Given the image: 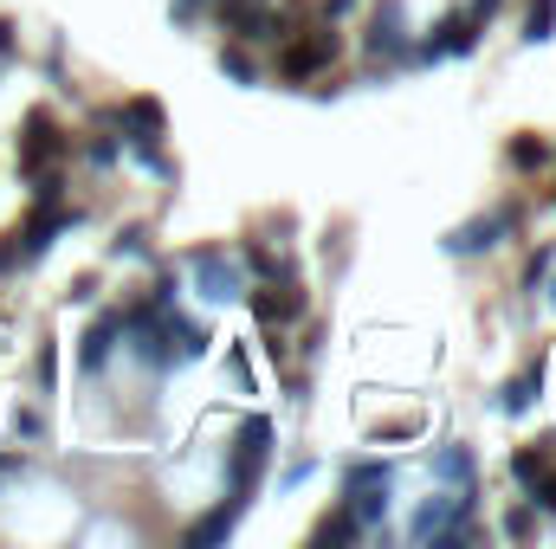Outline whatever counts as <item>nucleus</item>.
Here are the masks:
<instances>
[{"mask_svg":"<svg viewBox=\"0 0 556 549\" xmlns=\"http://www.w3.org/2000/svg\"><path fill=\"white\" fill-rule=\"evenodd\" d=\"M472 39H479V13H453L446 26H433L427 39L415 46L420 65H433V59H453V52H472Z\"/></svg>","mask_w":556,"mask_h":549,"instance_id":"0eeeda50","label":"nucleus"},{"mask_svg":"<svg viewBox=\"0 0 556 549\" xmlns=\"http://www.w3.org/2000/svg\"><path fill=\"white\" fill-rule=\"evenodd\" d=\"M544 465H556V459H551V439H538V446H518V452H511V478H518L525 491L544 478Z\"/></svg>","mask_w":556,"mask_h":549,"instance_id":"4468645a","label":"nucleus"},{"mask_svg":"<svg viewBox=\"0 0 556 549\" xmlns=\"http://www.w3.org/2000/svg\"><path fill=\"white\" fill-rule=\"evenodd\" d=\"M511 227H518V214H511V207H498V214H485V220H466V227H453V233H446V253H453V259L492 253V246H498Z\"/></svg>","mask_w":556,"mask_h":549,"instance_id":"20e7f679","label":"nucleus"},{"mask_svg":"<svg viewBox=\"0 0 556 549\" xmlns=\"http://www.w3.org/2000/svg\"><path fill=\"white\" fill-rule=\"evenodd\" d=\"M298 310H304V297H298V284H285V291H253V317H260V323H291V317H298Z\"/></svg>","mask_w":556,"mask_h":549,"instance_id":"9b49d317","label":"nucleus"},{"mask_svg":"<svg viewBox=\"0 0 556 549\" xmlns=\"http://www.w3.org/2000/svg\"><path fill=\"white\" fill-rule=\"evenodd\" d=\"M389 465L382 459H363V465H350L343 472V498H350V518L356 524H382L389 518Z\"/></svg>","mask_w":556,"mask_h":549,"instance_id":"f257e3e1","label":"nucleus"},{"mask_svg":"<svg viewBox=\"0 0 556 549\" xmlns=\"http://www.w3.org/2000/svg\"><path fill=\"white\" fill-rule=\"evenodd\" d=\"M505 155H511V168H544V162H551V142L544 137H518Z\"/></svg>","mask_w":556,"mask_h":549,"instance_id":"dca6fc26","label":"nucleus"},{"mask_svg":"<svg viewBox=\"0 0 556 549\" xmlns=\"http://www.w3.org/2000/svg\"><path fill=\"white\" fill-rule=\"evenodd\" d=\"M551 26H556V0H531V13H525V39H531V46H544V39H551Z\"/></svg>","mask_w":556,"mask_h":549,"instance_id":"f3484780","label":"nucleus"},{"mask_svg":"<svg viewBox=\"0 0 556 549\" xmlns=\"http://www.w3.org/2000/svg\"><path fill=\"white\" fill-rule=\"evenodd\" d=\"M240 511H247V498H233V505H220V511H207L194 531H188V544L194 549H207V544H227L233 537V524H240Z\"/></svg>","mask_w":556,"mask_h":549,"instance_id":"9d476101","label":"nucleus"},{"mask_svg":"<svg viewBox=\"0 0 556 549\" xmlns=\"http://www.w3.org/2000/svg\"><path fill=\"white\" fill-rule=\"evenodd\" d=\"M356 531H363V524H356V518H350V505H343L337 518H324V524H317V544H350Z\"/></svg>","mask_w":556,"mask_h":549,"instance_id":"a211bd4d","label":"nucleus"},{"mask_svg":"<svg viewBox=\"0 0 556 549\" xmlns=\"http://www.w3.org/2000/svg\"><path fill=\"white\" fill-rule=\"evenodd\" d=\"M531 531H538V505H518V511L505 518V537H518V544H525Z\"/></svg>","mask_w":556,"mask_h":549,"instance_id":"aec40b11","label":"nucleus"},{"mask_svg":"<svg viewBox=\"0 0 556 549\" xmlns=\"http://www.w3.org/2000/svg\"><path fill=\"white\" fill-rule=\"evenodd\" d=\"M531 505H538L544 518H556V465H544V478L531 485Z\"/></svg>","mask_w":556,"mask_h":549,"instance_id":"6ab92c4d","label":"nucleus"},{"mask_svg":"<svg viewBox=\"0 0 556 549\" xmlns=\"http://www.w3.org/2000/svg\"><path fill=\"white\" fill-rule=\"evenodd\" d=\"M220 72H227V78H240V85H253V78H260L247 52H220Z\"/></svg>","mask_w":556,"mask_h":549,"instance_id":"412c9836","label":"nucleus"},{"mask_svg":"<svg viewBox=\"0 0 556 549\" xmlns=\"http://www.w3.org/2000/svg\"><path fill=\"white\" fill-rule=\"evenodd\" d=\"M111 336H117V317H98V323L85 330V349H78V369H85V375H98V369H104V356H111Z\"/></svg>","mask_w":556,"mask_h":549,"instance_id":"f8f14e48","label":"nucleus"},{"mask_svg":"<svg viewBox=\"0 0 556 549\" xmlns=\"http://www.w3.org/2000/svg\"><path fill=\"white\" fill-rule=\"evenodd\" d=\"M72 220H78L72 207H59V201H39V214L26 220V233H13V259H20V266H33V259H39V253H46V246H52V240H59Z\"/></svg>","mask_w":556,"mask_h":549,"instance_id":"7ed1b4c3","label":"nucleus"},{"mask_svg":"<svg viewBox=\"0 0 556 549\" xmlns=\"http://www.w3.org/2000/svg\"><path fill=\"white\" fill-rule=\"evenodd\" d=\"M544 278H551V246H538V259H531V266H525V284H531V291H538V284H544Z\"/></svg>","mask_w":556,"mask_h":549,"instance_id":"4be33fe9","label":"nucleus"},{"mask_svg":"<svg viewBox=\"0 0 556 549\" xmlns=\"http://www.w3.org/2000/svg\"><path fill=\"white\" fill-rule=\"evenodd\" d=\"M337 59V39L330 33H311V39H291L285 52H278V72L285 78H311V72H324Z\"/></svg>","mask_w":556,"mask_h":549,"instance_id":"6e6552de","label":"nucleus"},{"mask_svg":"<svg viewBox=\"0 0 556 549\" xmlns=\"http://www.w3.org/2000/svg\"><path fill=\"white\" fill-rule=\"evenodd\" d=\"M350 7H356V0H324V13H330V20H337V13H350Z\"/></svg>","mask_w":556,"mask_h":549,"instance_id":"b1692460","label":"nucleus"},{"mask_svg":"<svg viewBox=\"0 0 556 549\" xmlns=\"http://www.w3.org/2000/svg\"><path fill=\"white\" fill-rule=\"evenodd\" d=\"M369 52L376 59H408V26H402V0H382L376 26H369Z\"/></svg>","mask_w":556,"mask_h":549,"instance_id":"1a4fd4ad","label":"nucleus"},{"mask_svg":"<svg viewBox=\"0 0 556 549\" xmlns=\"http://www.w3.org/2000/svg\"><path fill=\"white\" fill-rule=\"evenodd\" d=\"M266 452H273V420H266V413L240 420V439H233V498H253Z\"/></svg>","mask_w":556,"mask_h":549,"instance_id":"f03ea898","label":"nucleus"},{"mask_svg":"<svg viewBox=\"0 0 556 549\" xmlns=\"http://www.w3.org/2000/svg\"><path fill=\"white\" fill-rule=\"evenodd\" d=\"M433 472L453 478V485H472V452H466V446H446V452L433 459Z\"/></svg>","mask_w":556,"mask_h":549,"instance_id":"2eb2a0df","label":"nucleus"},{"mask_svg":"<svg viewBox=\"0 0 556 549\" xmlns=\"http://www.w3.org/2000/svg\"><path fill=\"white\" fill-rule=\"evenodd\" d=\"M538 388H544V356H538V362H531V369H525L518 382H505V395H498V408H505V413H525L531 401H538Z\"/></svg>","mask_w":556,"mask_h":549,"instance_id":"ddd939ff","label":"nucleus"},{"mask_svg":"<svg viewBox=\"0 0 556 549\" xmlns=\"http://www.w3.org/2000/svg\"><path fill=\"white\" fill-rule=\"evenodd\" d=\"M7 52H13V26L0 20V59H7Z\"/></svg>","mask_w":556,"mask_h":549,"instance_id":"5701e85b","label":"nucleus"},{"mask_svg":"<svg viewBox=\"0 0 556 549\" xmlns=\"http://www.w3.org/2000/svg\"><path fill=\"white\" fill-rule=\"evenodd\" d=\"M59 155H65L59 124H52L46 111H26V137H20V175H39V168H52Z\"/></svg>","mask_w":556,"mask_h":549,"instance_id":"39448f33","label":"nucleus"},{"mask_svg":"<svg viewBox=\"0 0 556 549\" xmlns=\"http://www.w3.org/2000/svg\"><path fill=\"white\" fill-rule=\"evenodd\" d=\"M194 278H201V297H207V304L247 297V278H240V266H233L227 253H194Z\"/></svg>","mask_w":556,"mask_h":549,"instance_id":"423d86ee","label":"nucleus"},{"mask_svg":"<svg viewBox=\"0 0 556 549\" xmlns=\"http://www.w3.org/2000/svg\"><path fill=\"white\" fill-rule=\"evenodd\" d=\"M7 472H13V459H0V478H7Z\"/></svg>","mask_w":556,"mask_h":549,"instance_id":"393cba45","label":"nucleus"}]
</instances>
